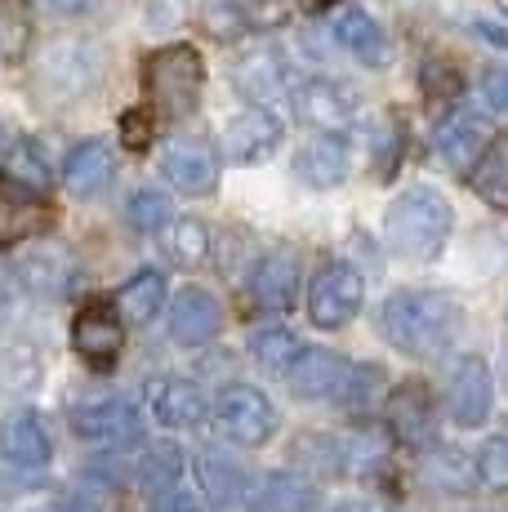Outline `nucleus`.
Listing matches in <instances>:
<instances>
[{"instance_id":"nucleus-1","label":"nucleus","mask_w":508,"mask_h":512,"mask_svg":"<svg viewBox=\"0 0 508 512\" xmlns=\"http://www.w3.org/2000/svg\"><path fill=\"white\" fill-rule=\"evenodd\" d=\"M379 330L406 357H437L459 330V303L446 290H397L379 308Z\"/></svg>"},{"instance_id":"nucleus-2","label":"nucleus","mask_w":508,"mask_h":512,"mask_svg":"<svg viewBox=\"0 0 508 512\" xmlns=\"http://www.w3.org/2000/svg\"><path fill=\"white\" fill-rule=\"evenodd\" d=\"M451 228H455V210L437 187L419 183V187H406L384 214V241L397 259H437L442 245L451 241Z\"/></svg>"},{"instance_id":"nucleus-3","label":"nucleus","mask_w":508,"mask_h":512,"mask_svg":"<svg viewBox=\"0 0 508 512\" xmlns=\"http://www.w3.org/2000/svg\"><path fill=\"white\" fill-rule=\"evenodd\" d=\"M205 85V63L192 45H165L148 54L143 63V94H148L152 112L165 121H183L197 112Z\"/></svg>"},{"instance_id":"nucleus-4","label":"nucleus","mask_w":508,"mask_h":512,"mask_svg":"<svg viewBox=\"0 0 508 512\" xmlns=\"http://www.w3.org/2000/svg\"><path fill=\"white\" fill-rule=\"evenodd\" d=\"M214 428H219L223 441H232V446H263V441L277 432V410H272V401L263 397L259 388H250V383H232V388L219 392V401H214Z\"/></svg>"},{"instance_id":"nucleus-5","label":"nucleus","mask_w":508,"mask_h":512,"mask_svg":"<svg viewBox=\"0 0 508 512\" xmlns=\"http://www.w3.org/2000/svg\"><path fill=\"white\" fill-rule=\"evenodd\" d=\"M366 281L353 263H326L308 285V321L317 330H344L361 312Z\"/></svg>"},{"instance_id":"nucleus-6","label":"nucleus","mask_w":508,"mask_h":512,"mask_svg":"<svg viewBox=\"0 0 508 512\" xmlns=\"http://www.w3.org/2000/svg\"><path fill=\"white\" fill-rule=\"evenodd\" d=\"M72 348H76V357H81L85 366L112 370L116 361H121V348H125L121 312H116L112 303H103V299L85 303V308L76 312V321H72Z\"/></svg>"},{"instance_id":"nucleus-7","label":"nucleus","mask_w":508,"mask_h":512,"mask_svg":"<svg viewBox=\"0 0 508 512\" xmlns=\"http://www.w3.org/2000/svg\"><path fill=\"white\" fill-rule=\"evenodd\" d=\"M54 205L45 201V192L14 183L9 174H0V250L18 241H32V236L54 228Z\"/></svg>"},{"instance_id":"nucleus-8","label":"nucleus","mask_w":508,"mask_h":512,"mask_svg":"<svg viewBox=\"0 0 508 512\" xmlns=\"http://www.w3.org/2000/svg\"><path fill=\"white\" fill-rule=\"evenodd\" d=\"M72 428H76V437L94 441V446H130V441H139L143 423H139V406L134 401L99 397L72 410Z\"/></svg>"},{"instance_id":"nucleus-9","label":"nucleus","mask_w":508,"mask_h":512,"mask_svg":"<svg viewBox=\"0 0 508 512\" xmlns=\"http://www.w3.org/2000/svg\"><path fill=\"white\" fill-rule=\"evenodd\" d=\"M384 423L397 441H406V446H428L437 432V410H433L428 383H419V379L397 383L384 401Z\"/></svg>"},{"instance_id":"nucleus-10","label":"nucleus","mask_w":508,"mask_h":512,"mask_svg":"<svg viewBox=\"0 0 508 512\" xmlns=\"http://www.w3.org/2000/svg\"><path fill=\"white\" fill-rule=\"evenodd\" d=\"M161 170L179 192L205 196V192H214V183H219V152H214L205 139H197V134H179V139L165 143Z\"/></svg>"},{"instance_id":"nucleus-11","label":"nucleus","mask_w":508,"mask_h":512,"mask_svg":"<svg viewBox=\"0 0 508 512\" xmlns=\"http://www.w3.org/2000/svg\"><path fill=\"white\" fill-rule=\"evenodd\" d=\"M201 23L214 41H237L246 32L286 23L281 0H201Z\"/></svg>"},{"instance_id":"nucleus-12","label":"nucleus","mask_w":508,"mask_h":512,"mask_svg":"<svg viewBox=\"0 0 508 512\" xmlns=\"http://www.w3.org/2000/svg\"><path fill=\"white\" fill-rule=\"evenodd\" d=\"M232 81H237V90L246 98H254V107H263L268 98L290 94L295 72H290V58L277 45H254L232 63Z\"/></svg>"},{"instance_id":"nucleus-13","label":"nucleus","mask_w":508,"mask_h":512,"mask_svg":"<svg viewBox=\"0 0 508 512\" xmlns=\"http://www.w3.org/2000/svg\"><path fill=\"white\" fill-rule=\"evenodd\" d=\"M223 330V303L214 299L201 285H188V290L174 294L170 303V339L179 348H205L214 343Z\"/></svg>"},{"instance_id":"nucleus-14","label":"nucleus","mask_w":508,"mask_h":512,"mask_svg":"<svg viewBox=\"0 0 508 512\" xmlns=\"http://www.w3.org/2000/svg\"><path fill=\"white\" fill-rule=\"evenodd\" d=\"M281 134H286V125H281L277 112H268V107H241L228 121V130H223V143H228V156L237 165H259L277 152Z\"/></svg>"},{"instance_id":"nucleus-15","label":"nucleus","mask_w":508,"mask_h":512,"mask_svg":"<svg viewBox=\"0 0 508 512\" xmlns=\"http://www.w3.org/2000/svg\"><path fill=\"white\" fill-rule=\"evenodd\" d=\"M491 130L477 121L473 112H451L437 121V134H433V147L442 156V165H451L455 174H473L482 165L486 147H491Z\"/></svg>"},{"instance_id":"nucleus-16","label":"nucleus","mask_w":508,"mask_h":512,"mask_svg":"<svg viewBox=\"0 0 508 512\" xmlns=\"http://www.w3.org/2000/svg\"><path fill=\"white\" fill-rule=\"evenodd\" d=\"M446 401H451V419L459 428H482L486 415H491V406H495V379H491V370H486L482 357H459Z\"/></svg>"},{"instance_id":"nucleus-17","label":"nucleus","mask_w":508,"mask_h":512,"mask_svg":"<svg viewBox=\"0 0 508 512\" xmlns=\"http://www.w3.org/2000/svg\"><path fill=\"white\" fill-rule=\"evenodd\" d=\"M295 107L312 130L339 134V130H348V121L357 116V94L339 81H308L295 90Z\"/></svg>"},{"instance_id":"nucleus-18","label":"nucleus","mask_w":508,"mask_h":512,"mask_svg":"<svg viewBox=\"0 0 508 512\" xmlns=\"http://www.w3.org/2000/svg\"><path fill=\"white\" fill-rule=\"evenodd\" d=\"M321 495L308 477L299 472H268V477L246 486V508L250 512H317Z\"/></svg>"},{"instance_id":"nucleus-19","label":"nucleus","mask_w":508,"mask_h":512,"mask_svg":"<svg viewBox=\"0 0 508 512\" xmlns=\"http://www.w3.org/2000/svg\"><path fill=\"white\" fill-rule=\"evenodd\" d=\"M348 361L339 357V352L330 348H304L299 352V361L290 366V392L304 401H321V397H339V388H344L348 379Z\"/></svg>"},{"instance_id":"nucleus-20","label":"nucleus","mask_w":508,"mask_h":512,"mask_svg":"<svg viewBox=\"0 0 508 512\" xmlns=\"http://www.w3.org/2000/svg\"><path fill=\"white\" fill-rule=\"evenodd\" d=\"M116 179V156L103 139H85L67 152L63 161V187L72 196H99Z\"/></svg>"},{"instance_id":"nucleus-21","label":"nucleus","mask_w":508,"mask_h":512,"mask_svg":"<svg viewBox=\"0 0 508 512\" xmlns=\"http://www.w3.org/2000/svg\"><path fill=\"white\" fill-rule=\"evenodd\" d=\"M0 450H5V459L14 468H45L54 455L50 446V432H45L41 415H32V410H14V415L5 419V428H0Z\"/></svg>"},{"instance_id":"nucleus-22","label":"nucleus","mask_w":508,"mask_h":512,"mask_svg":"<svg viewBox=\"0 0 508 512\" xmlns=\"http://www.w3.org/2000/svg\"><path fill=\"white\" fill-rule=\"evenodd\" d=\"M295 174L317 192H330L348 179V143L339 134H317L299 147L295 156Z\"/></svg>"},{"instance_id":"nucleus-23","label":"nucleus","mask_w":508,"mask_h":512,"mask_svg":"<svg viewBox=\"0 0 508 512\" xmlns=\"http://www.w3.org/2000/svg\"><path fill=\"white\" fill-rule=\"evenodd\" d=\"M250 285H254V299H259L268 312L295 308V294H299V259H295V250L263 254Z\"/></svg>"},{"instance_id":"nucleus-24","label":"nucleus","mask_w":508,"mask_h":512,"mask_svg":"<svg viewBox=\"0 0 508 512\" xmlns=\"http://www.w3.org/2000/svg\"><path fill=\"white\" fill-rule=\"evenodd\" d=\"M152 415L165 428H197L210 415V406H205V392L197 383L170 374V379H156V388H152Z\"/></svg>"},{"instance_id":"nucleus-25","label":"nucleus","mask_w":508,"mask_h":512,"mask_svg":"<svg viewBox=\"0 0 508 512\" xmlns=\"http://www.w3.org/2000/svg\"><path fill=\"white\" fill-rule=\"evenodd\" d=\"M330 32H335L339 49H344V54H353L361 67H384L388 63V41H384L379 23L366 14V9H357V5L339 9Z\"/></svg>"},{"instance_id":"nucleus-26","label":"nucleus","mask_w":508,"mask_h":512,"mask_svg":"<svg viewBox=\"0 0 508 512\" xmlns=\"http://www.w3.org/2000/svg\"><path fill=\"white\" fill-rule=\"evenodd\" d=\"M94 76H99V58L85 45H58L45 58V81H50L54 98H76Z\"/></svg>"},{"instance_id":"nucleus-27","label":"nucleus","mask_w":508,"mask_h":512,"mask_svg":"<svg viewBox=\"0 0 508 512\" xmlns=\"http://www.w3.org/2000/svg\"><path fill=\"white\" fill-rule=\"evenodd\" d=\"M161 308H165V277L156 268L134 272V277L121 285V294H116V312H121V321H130V326H148V321H156Z\"/></svg>"},{"instance_id":"nucleus-28","label":"nucleus","mask_w":508,"mask_h":512,"mask_svg":"<svg viewBox=\"0 0 508 512\" xmlns=\"http://www.w3.org/2000/svg\"><path fill=\"white\" fill-rule=\"evenodd\" d=\"M473 192L482 196L491 210L508 214V134H500V139L486 147L482 165L473 170Z\"/></svg>"},{"instance_id":"nucleus-29","label":"nucleus","mask_w":508,"mask_h":512,"mask_svg":"<svg viewBox=\"0 0 508 512\" xmlns=\"http://www.w3.org/2000/svg\"><path fill=\"white\" fill-rule=\"evenodd\" d=\"M299 352H304V343H299L286 326H259L250 334V357L268 374H290V366L299 361Z\"/></svg>"},{"instance_id":"nucleus-30","label":"nucleus","mask_w":508,"mask_h":512,"mask_svg":"<svg viewBox=\"0 0 508 512\" xmlns=\"http://www.w3.org/2000/svg\"><path fill=\"white\" fill-rule=\"evenodd\" d=\"M424 477L433 481L446 495H468L477 486V464L464 455V450H433L424 464Z\"/></svg>"},{"instance_id":"nucleus-31","label":"nucleus","mask_w":508,"mask_h":512,"mask_svg":"<svg viewBox=\"0 0 508 512\" xmlns=\"http://www.w3.org/2000/svg\"><path fill=\"white\" fill-rule=\"evenodd\" d=\"M5 174L14 183L32 187V192H45L50 179H54V165H50V156H45V147L36 139H18L5 156Z\"/></svg>"},{"instance_id":"nucleus-32","label":"nucleus","mask_w":508,"mask_h":512,"mask_svg":"<svg viewBox=\"0 0 508 512\" xmlns=\"http://www.w3.org/2000/svg\"><path fill=\"white\" fill-rule=\"evenodd\" d=\"M179 477H183V450H179V446H152L148 455L139 459V481L152 490L156 499H161V495H174Z\"/></svg>"},{"instance_id":"nucleus-33","label":"nucleus","mask_w":508,"mask_h":512,"mask_svg":"<svg viewBox=\"0 0 508 512\" xmlns=\"http://www.w3.org/2000/svg\"><path fill=\"white\" fill-rule=\"evenodd\" d=\"M402 143H406V134H402V121H397L393 112L384 116V121L370 130V161H375V179L379 183H388L397 174V156H402Z\"/></svg>"},{"instance_id":"nucleus-34","label":"nucleus","mask_w":508,"mask_h":512,"mask_svg":"<svg viewBox=\"0 0 508 512\" xmlns=\"http://www.w3.org/2000/svg\"><path fill=\"white\" fill-rule=\"evenodd\" d=\"M165 250L179 263L197 268V263H205V254H210V228L201 219H174L170 232H165Z\"/></svg>"},{"instance_id":"nucleus-35","label":"nucleus","mask_w":508,"mask_h":512,"mask_svg":"<svg viewBox=\"0 0 508 512\" xmlns=\"http://www.w3.org/2000/svg\"><path fill=\"white\" fill-rule=\"evenodd\" d=\"M125 219H130L134 232H161L170 223V196L156 192V187H139L125 205Z\"/></svg>"},{"instance_id":"nucleus-36","label":"nucleus","mask_w":508,"mask_h":512,"mask_svg":"<svg viewBox=\"0 0 508 512\" xmlns=\"http://www.w3.org/2000/svg\"><path fill=\"white\" fill-rule=\"evenodd\" d=\"M379 388H384V370L379 366H353L344 379V388H339V401H344L348 410H366L379 401Z\"/></svg>"},{"instance_id":"nucleus-37","label":"nucleus","mask_w":508,"mask_h":512,"mask_svg":"<svg viewBox=\"0 0 508 512\" xmlns=\"http://www.w3.org/2000/svg\"><path fill=\"white\" fill-rule=\"evenodd\" d=\"M473 464L477 481H486L491 490H508V437H486Z\"/></svg>"},{"instance_id":"nucleus-38","label":"nucleus","mask_w":508,"mask_h":512,"mask_svg":"<svg viewBox=\"0 0 508 512\" xmlns=\"http://www.w3.org/2000/svg\"><path fill=\"white\" fill-rule=\"evenodd\" d=\"M32 272H45L41 281H32V290H41V294H63L67 285H72L63 254H32V259H27V268H23V277H32Z\"/></svg>"},{"instance_id":"nucleus-39","label":"nucleus","mask_w":508,"mask_h":512,"mask_svg":"<svg viewBox=\"0 0 508 512\" xmlns=\"http://www.w3.org/2000/svg\"><path fill=\"white\" fill-rule=\"evenodd\" d=\"M201 481H205V490H210L214 499H237V495L246 499V490H241L246 481H241L237 472L223 464L219 455H205V459H201Z\"/></svg>"},{"instance_id":"nucleus-40","label":"nucleus","mask_w":508,"mask_h":512,"mask_svg":"<svg viewBox=\"0 0 508 512\" xmlns=\"http://www.w3.org/2000/svg\"><path fill=\"white\" fill-rule=\"evenodd\" d=\"M482 107L495 116H508V67H486L482 81H477Z\"/></svg>"},{"instance_id":"nucleus-41","label":"nucleus","mask_w":508,"mask_h":512,"mask_svg":"<svg viewBox=\"0 0 508 512\" xmlns=\"http://www.w3.org/2000/svg\"><path fill=\"white\" fill-rule=\"evenodd\" d=\"M424 94L437 103H455L459 98V76L446 63H424Z\"/></svg>"},{"instance_id":"nucleus-42","label":"nucleus","mask_w":508,"mask_h":512,"mask_svg":"<svg viewBox=\"0 0 508 512\" xmlns=\"http://www.w3.org/2000/svg\"><path fill=\"white\" fill-rule=\"evenodd\" d=\"M143 18L156 32H170V27H179L188 18V0H143Z\"/></svg>"},{"instance_id":"nucleus-43","label":"nucleus","mask_w":508,"mask_h":512,"mask_svg":"<svg viewBox=\"0 0 508 512\" xmlns=\"http://www.w3.org/2000/svg\"><path fill=\"white\" fill-rule=\"evenodd\" d=\"M121 134H125V143L139 152V147H148L152 143V112H125L121 116Z\"/></svg>"},{"instance_id":"nucleus-44","label":"nucleus","mask_w":508,"mask_h":512,"mask_svg":"<svg viewBox=\"0 0 508 512\" xmlns=\"http://www.w3.org/2000/svg\"><path fill=\"white\" fill-rule=\"evenodd\" d=\"M152 512H201V504L192 495H179V490H174V495H161L152 504Z\"/></svg>"},{"instance_id":"nucleus-45","label":"nucleus","mask_w":508,"mask_h":512,"mask_svg":"<svg viewBox=\"0 0 508 512\" xmlns=\"http://www.w3.org/2000/svg\"><path fill=\"white\" fill-rule=\"evenodd\" d=\"M473 36H482V41H491V45H504L508 49V32H504V23H486V18H473Z\"/></svg>"},{"instance_id":"nucleus-46","label":"nucleus","mask_w":508,"mask_h":512,"mask_svg":"<svg viewBox=\"0 0 508 512\" xmlns=\"http://www.w3.org/2000/svg\"><path fill=\"white\" fill-rule=\"evenodd\" d=\"M41 5H50L54 14H85L94 0H41Z\"/></svg>"},{"instance_id":"nucleus-47","label":"nucleus","mask_w":508,"mask_h":512,"mask_svg":"<svg viewBox=\"0 0 508 512\" xmlns=\"http://www.w3.org/2000/svg\"><path fill=\"white\" fill-rule=\"evenodd\" d=\"M330 512H375L370 504H339V508H330Z\"/></svg>"},{"instance_id":"nucleus-48","label":"nucleus","mask_w":508,"mask_h":512,"mask_svg":"<svg viewBox=\"0 0 508 512\" xmlns=\"http://www.w3.org/2000/svg\"><path fill=\"white\" fill-rule=\"evenodd\" d=\"M317 5H330V0H317Z\"/></svg>"}]
</instances>
